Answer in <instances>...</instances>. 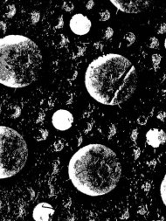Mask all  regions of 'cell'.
Segmentation results:
<instances>
[{
  "label": "cell",
  "instance_id": "cell-1",
  "mask_svg": "<svg viewBox=\"0 0 166 221\" xmlns=\"http://www.w3.org/2000/svg\"><path fill=\"white\" fill-rule=\"evenodd\" d=\"M68 176L81 193L98 197L112 191L122 176V164L114 150L106 145L91 143L81 148L71 157Z\"/></svg>",
  "mask_w": 166,
  "mask_h": 221
},
{
  "label": "cell",
  "instance_id": "cell-2",
  "mask_svg": "<svg viewBox=\"0 0 166 221\" xmlns=\"http://www.w3.org/2000/svg\"><path fill=\"white\" fill-rule=\"evenodd\" d=\"M137 82L135 66L117 53H107L94 59L85 74V86L89 95L107 106L120 105L129 100Z\"/></svg>",
  "mask_w": 166,
  "mask_h": 221
},
{
  "label": "cell",
  "instance_id": "cell-3",
  "mask_svg": "<svg viewBox=\"0 0 166 221\" xmlns=\"http://www.w3.org/2000/svg\"><path fill=\"white\" fill-rule=\"evenodd\" d=\"M0 82L21 88L35 82L42 70L43 56L39 45L23 35H7L0 40Z\"/></svg>",
  "mask_w": 166,
  "mask_h": 221
},
{
  "label": "cell",
  "instance_id": "cell-4",
  "mask_svg": "<svg viewBox=\"0 0 166 221\" xmlns=\"http://www.w3.org/2000/svg\"><path fill=\"white\" fill-rule=\"evenodd\" d=\"M1 139V179L12 178L19 173L28 159V147L24 137L15 129L0 127Z\"/></svg>",
  "mask_w": 166,
  "mask_h": 221
},
{
  "label": "cell",
  "instance_id": "cell-5",
  "mask_svg": "<svg viewBox=\"0 0 166 221\" xmlns=\"http://www.w3.org/2000/svg\"><path fill=\"white\" fill-rule=\"evenodd\" d=\"M52 123L56 129L60 131H66L72 127L74 123V116L68 110L59 109L52 115Z\"/></svg>",
  "mask_w": 166,
  "mask_h": 221
},
{
  "label": "cell",
  "instance_id": "cell-6",
  "mask_svg": "<svg viewBox=\"0 0 166 221\" xmlns=\"http://www.w3.org/2000/svg\"><path fill=\"white\" fill-rule=\"evenodd\" d=\"M69 25L72 32L74 34L82 36L89 32L92 26V23L87 16L81 13H77L74 15L70 19Z\"/></svg>",
  "mask_w": 166,
  "mask_h": 221
},
{
  "label": "cell",
  "instance_id": "cell-7",
  "mask_svg": "<svg viewBox=\"0 0 166 221\" xmlns=\"http://www.w3.org/2000/svg\"><path fill=\"white\" fill-rule=\"evenodd\" d=\"M111 3L120 11L126 13H138L149 7L150 2L149 1H114L111 0Z\"/></svg>",
  "mask_w": 166,
  "mask_h": 221
},
{
  "label": "cell",
  "instance_id": "cell-8",
  "mask_svg": "<svg viewBox=\"0 0 166 221\" xmlns=\"http://www.w3.org/2000/svg\"><path fill=\"white\" fill-rule=\"evenodd\" d=\"M54 214L53 207L45 202L38 204L32 211V218L36 221H49Z\"/></svg>",
  "mask_w": 166,
  "mask_h": 221
},
{
  "label": "cell",
  "instance_id": "cell-9",
  "mask_svg": "<svg viewBox=\"0 0 166 221\" xmlns=\"http://www.w3.org/2000/svg\"><path fill=\"white\" fill-rule=\"evenodd\" d=\"M146 142L149 146L153 148H158L160 145L165 143L166 133L163 129H150L146 133Z\"/></svg>",
  "mask_w": 166,
  "mask_h": 221
},
{
  "label": "cell",
  "instance_id": "cell-10",
  "mask_svg": "<svg viewBox=\"0 0 166 221\" xmlns=\"http://www.w3.org/2000/svg\"><path fill=\"white\" fill-rule=\"evenodd\" d=\"M160 194H161V198L163 200V204L166 206V174L163 177V179L161 183V186H160Z\"/></svg>",
  "mask_w": 166,
  "mask_h": 221
},
{
  "label": "cell",
  "instance_id": "cell-11",
  "mask_svg": "<svg viewBox=\"0 0 166 221\" xmlns=\"http://www.w3.org/2000/svg\"><path fill=\"white\" fill-rule=\"evenodd\" d=\"M124 39L127 41V45L129 46L132 44H134V42L136 41V36L134 33L132 32H128L125 36H124Z\"/></svg>",
  "mask_w": 166,
  "mask_h": 221
},
{
  "label": "cell",
  "instance_id": "cell-12",
  "mask_svg": "<svg viewBox=\"0 0 166 221\" xmlns=\"http://www.w3.org/2000/svg\"><path fill=\"white\" fill-rule=\"evenodd\" d=\"M151 60H152V63H153V66H154V67H156H156L159 66L160 62H161V60H162V56H161L160 54L155 53V54H153V55H152Z\"/></svg>",
  "mask_w": 166,
  "mask_h": 221
},
{
  "label": "cell",
  "instance_id": "cell-13",
  "mask_svg": "<svg viewBox=\"0 0 166 221\" xmlns=\"http://www.w3.org/2000/svg\"><path fill=\"white\" fill-rule=\"evenodd\" d=\"M110 19V12L107 10H104L100 12V19L101 21H107Z\"/></svg>",
  "mask_w": 166,
  "mask_h": 221
},
{
  "label": "cell",
  "instance_id": "cell-14",
  "mask_svg": "<svg viewBox=\"0 0 166 221\" xmlns=\"http://www.w3.org/2000/svg\"><path fill=\"white\" fill-rule=\"evenodd\" d=\"M159 45V41L156 37H152L149 39V47L150 48H157Z\"/></svg>",
  "mask_w": 166,
  "mask_h": 221
},
{
  "label": "cell",
  "instance_id": "cell-15",
  "mask_svg": "<svg viewBox=\"0 0 166 221\" xmlns=\"http://www.w3.org/2000/svg\"><path fill=\"white\" fill-rule=\"evenodd\" d=\"M113 34H114V30H113L111 27H107V28L105 30L104 37H105V39H111V38H112Z\"/></svg>",
  "mask_w": 166,
  "mask_h": 221
},
{
  "label": "cell",
  "instance_id": "cell-16",
  "mask_svg": "<svg viewBox=\"0 0 166 221\" xmlns=\"http://www.w3.org/2000/svg\"><path fill=\"white\" fill-rule=\"evenodd\" d=\"M63 9L66 12H72L74 10V5L70 2H65L63 3Z\"/></svg>",
  "mask_w": 166,
  "mask_h": 221
},
{
  "label": "cell",
  "instance_id": "cell-17",
  "mask_svg": "<svg viewBox=\"0 0 166 221\" xmlns=\"http://www.w3.org/2000/svg\"><path fill=\"white\" fill-rule=\"evenodd\" d=\"M165 32H166V24H165V23H162V24L159 25L158 29H157V33H159V34H164Z\"/></svg>",
  "mask_w": 166,
  "mask_h": 221
},
{
  "label": "cell",
  "instance_id": "cell-18",
  "mask_svg": "<svg viewBox=\"0 0 166 221\" xmlns=\"http://www.w3.org/2000/svg\"><path fill=\"white\" fill-rule=\"evenodd\" d=\"M32 22H34V23L38 22L39 19V14L38 12H32Z\"/></svg>",
  "mask_w": 166,
  "mask_h": 221
},
{
  "label": "cell",
  "instance_id": "cell-19",
  "mask_svg": "<svg viewBox=\"0 0 166 221\" xmlns=\"http://www.w3.org/2000/svg\"><path fill=\"white\" fill-rule=\"evenodd\" d=\"M94 6V2L92 1V0H90L89 2H87V6H86V7H87V10H91Z\"/></svg>",
  "mask_w": 166,
  "mask_h": 221
},
{
  "label": "cell",
  "instance_id": "cell-20",
  "mask_svg": "<svg viewBox=\"0 0 166 221\" xmlns=\"http://www.w3.org/2000/svg\"><path fill=\"white\" fill-rule=\"evenodd\" d=\"M138 123H140V124H145L146 123V118L145 117H143V116H142V117H140L139 119H138Z\"/></svg>",
  "mask_w": 166,
  "mask_h": 221
},
{
  "label": "cell",
  "instance_id": "cell-21",
  "mask_svg": "<svg viewBox=\"0 0 166 221\" xmlns=\"http://www.w3.org/2000/svg\"><path fill=\"white\" fill-rule=\"evenodd\" d=\"M131 137H132V139H133L134 141H136V137H137V132H136V129H135V130L133 131V133L131 134Z\"/></svg>",
  "mask_w": 166,
  "mask_h": 221
},
{
  "label": "cell",
  "instance_id": "cell-22",
  "mask_svg": "<svg viewBox=\"0 0 166 221\" xmlns=\"http://www.w3.org/2000/svg\"><path fill=\"white\" fill-rule=\"evenodd\" d=\"M164 116H165V113L164 112H161V113H159L158 114V116H157V118H159L160 120H163V118H164Z\"/></svg>",
  "mask_w": 166,
  "mask_h": 221
},
{
  "label": "cell",
  "instance_id": "cell-23",
  "mask_svg": "<svg viewBox=\"0 0 166 221\" xmlns=\"http://www.w3.org/2000/svg\"><path fill=\"white\" fill-rule=\"evenodd\" d=\"M164 47H165V49H166V39H164Z\"/></svg>",
  "mask_w": 166,
  "mask_h": 221
}]
</instances>
